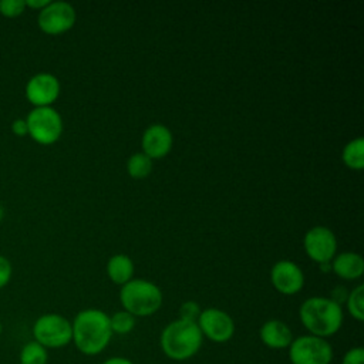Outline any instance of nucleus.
<instances>
[{"instance_id":"9b49d317","label":"nucleus","mask_w":364,"mask_h":364,"mask_svg":"<svg viewBox=\"0 0 364 364\" xmlns=\"http://www.w3.org/2000/svg\"><path fill=\"white\" fill-rule=\"evenodd\" d=\"M60 95V82L55 75L50 73H40L33 75L26 85V98L37 107H51Z\"/></svg>"},{"instance_id":"39448f33","label":"nucleus","mask_w":364,"mask_h":364,"mask_svg":"<svg viewBox=\"0 0 364 364\" xmlns=\"http://www.w3.org/2000/svg\"><path fill=\"white\" fill-rule=\"evenodd\" d=\"M33 336L44 348H61L73 340L71 323L61 314H43L33 326Z\"/></svg>"},{"instance_id":"412c9836","label":"nucleus","mask_w":364,"mask_h":364,"mask_svg":"<svg viewBox=\"0 0 364 364\" xmlns=\"http://www.w3.org/2000/svg\"><path fill=\"white\" fill-rule=\"evenodd\" d=\"M109 324L112 334H128L135 327V317L125 310H119L109 317Z\"/></svg>"},{"instance_id":"ddd939ff","label":"nucleus","mask_w":364,"mask_h":364,"mask_svg":"<svg viewBox=\"0 0 364 364\" xmlns=\"http://www.w3.org/2000/svg\"><path fill=\"white\" fill-rule=\"evenodd\" d=\"M172 148V134L162 124L148 127L142 135V149L151 159H159L168 155Z\"/></svg>"},{"instance_id":"aec40b11","label":"nucleus","mask_w":364,"mask_h":364,"mask_svg":"<svg viewBox=\"0 0 364 364\" xmlns=\"http://www.w3.org/2000/svg\"><path fill=\"white\" fill-rule=\"evenodd\" d=\"M346 304H347L348 313L357 321L364 320V286L363 284H358L355 289H353V291L348 293Z\"/></svg>"},{"instance_id":"4468645a","label":"nucleus","mask_w":364,"mask_h":364,"mask_svg":"<svg viewBox=\"0 0 364 364\" xmlns=\"http://www.w3.org/2000/svg\"><path fill=\"white\" fill-rule=\"evenodd\" d=\"M260 340L262 343L273 350L289 348L293 341V333L290 327L282 320H269L260 327Z\"/></svg>"},{"instance_id":"393cba45","label":"nucleus","mask_w":364,"mask_h":364,"mask_svg":"<svg viewBox=\"0 0 364 364\" xmlns=\"http://www.w3.org/2000/svg\"><path fill=\"white\" fill-rule=\"evenodd\" d=\"M10 277H11V264L4 256H0V289L10 282Z\"/></svg>"},{"instance_id":"6ab92c4d","label":"nucleus","mask_w":364,"mask_h":364,"mask_svg":"<svg viewBox=\"0 0 364 364\" xmlns=\"http://www.w3.org/2000/svg\"><path fill=\"white\" fill-rule=\"evenodd\" d=\"M47 348L37 341H28L20 351V364H47Z\"/></svg>"},{"instance_id":"20e7f679","label":"nucleus","mask_w":364,"mask_h":364,"mask_svg":"<svg viewBox=\"0 0 364 364\" xmlns=\"http://www.w3.org/2000/svg\"><path fill=\"white\" fill-rule=\"evenodd\" d=\"M119 300L125 311L131 313L134 317H145L159 310L162 291L152 282L135 279L122 284Z\"/></svg>"},{"instance_id":"c756f323","label":"nucleus","mask_w":364,"mask_h":364,"mask_svg":"<svg viewBox=\"0 0 364 364\" xmlns=\"http://www.w3.org/2000/svg\"><path fill=\"white\" fill-rule=\"evenodd\" d=\"M320 269H321L323 272H327V270H330V269H331V264H330V262H328V263H320Z\"/></svg>"},{"instance_id":"f257e3e1","label":"nucleus","mask_w":364,"mask_h":364,"mask_svg":"<svg viewBox=\"0 0 364 364\" xmlns=\"http://www.w3.org/2000/svg\"><path fill=\"white\" fill-rule=\"evenodd\" d=\"M71 341H74L77 350L85 355L100 354L112 337L109 316L98 309L80 311L71 323Z\"/></svg>"},{"instance_id":"7c9ffc66","label":"nucleus","mask_w":364,"mask_h":364,"mask_svg":"<svg viewBox=\"0 0 364 364\" xmlns=\"http://www.w3.org/2000/svg\"><path fill=\"white\" fill-rule=\"evenodd\" d=\"M1 219H3V208L0 206V220H1Z\"/></svg>"},{"instance_id":"7ed1b4c3","label":"nucleus","mask_w":364,"mask_h":364,"mask_svg":"<svg viewBox=\"0 0 364 364\" xmlns=\"http://www.w3.org/2000/svg\"><path fill=\"white\" fill-rule=\"evenodd\" d=\"M203 341V336L196 321L178 318L169 323L161 334V348L164 354L175 361H185L193 357Z\"/></svg>"},{"instance_id":"0eeeda50","label":"nucleus","mask_w":364,"mask_h":364,"mask_svg":"<svg viewBox=\"0 0 364 364\" xmlns=\"http://www.w3.org/2000/svg\"><path fill=\"white\" fill-rule=\"evenodd\" d=\"M291 364H330L333 348L326 338L316 336H300L293 338L289 346Z\"/></svg>"},{"instance_id":"2f4dec72","label":"nucleus","mask_w":364,"mask_h":364,"mask_svg":"<svg viewBox=\"0 0 364 364\" xmlns=\"http://www.w3.org/2000/svg\"><path fill=\"white\" fill-rule=\"evenodd\" d=\"M3 333V326H1V323H0V334Z\"/></svg>"},{"instance_id":"f3484780","label":"nucleus","mask_w":364,"mask_h":364,"mask_svg":"<svg viewBox=\"0 0 364 364\" xmlns=\"http://www.w3.org/2000/svg\"><path fill=\"white\" fill-rule=\"evenodd\" d=\"M343 162L351 169L364 168V139L361 136L351 139L343 149Z\"/></svg>"},{"instance_id":"1a4fd4ad","label":"nucleus","mask_w":364,"mask_h":364,"mask_svg":"<svg viewBox=\"0 0 364 364\" xmlns=\"http://www.w3.org/2000/svg\"><path fill=\"white\" fill-rule=\"evenodd\" d=\"M196 324L203 337L215 343H225L233 337L235 323L232 317L219 309L209 307L200 311Z\"/></svg>"},{"instance_id":"9d476101","label":"nucleus","mask_w":364,"mask_h":364,"mask_svg":"<svg viewBox=\"0 0 364 364\" xmlns=\"http://www.w3.org/2000/svg\"><path fill=\"white\" fill-rule=\"evenodd\" d=\"M304 250L307 256L320 263H328L337 250L334 233L326 226H314L304 235Z\"/></svg>"},{"instance_id":"423d86ee","label":"nucleus","mask_w":364,"mask_h":364,"mask_svg":"<svg viewBox=\"0 0 364 364\" xmlns=\"http://www.w3.org/2000/svg\"><path fill=\"white\" fill-rule=\"evenodd\" d=\"M28 135L41 145H51L61 136L63 119L53 107H37L26 118Z\"/></svg>"},{"instance_id":"2eb2a0df","label":"nucleus","mask_w":364,"mask_h":364,"mask_svg":"<svg viewBox=\"0 0 364 364\" xmlns=\"http://www.w3.org/2000/svg\"><path fill=\"white\" fill-rule=\"evenodd\" d=\"M331 269L338 277L346 280H354L361 277L364 272V260L358 253L343 252L333 259Z\"/></svg>"},{"instance_id":"dca6fc26","label":"nucleus","mask_w":364,"mask_h":364,"mask_svg":"<svg viewBox=\"0 0 364 364\" xmlns=\"http://www.w3.org/2000/svg\"><path fill=\"white\" fill-rule=\"evenodd\" d=\"M107 273L117 284H125L134 274V262L127 255H115L107 263Z\"/></svg>"},{"instance_id":"bb28decb","label":"nucleus","mask_w":364,"mask_h":364,"mask_svg":"<svg viewBox=\"0 0 364 364\" xmlns=\"http://www.w3.org/2000/svg\"><path fill=\"white\" fill-rule=\"evenodd\" d=\"M347 297H348L347 289H346V287H341V286H337V287L331 291L330 300H333L334 303H337L338 306H341L343 303L347 301Z\"/></svg>"},{"instance_id":"6e6552de","label":"nucleus","mask_w":364,"mask_h":364,"mask_svg":"<svg viewBox=\"0 0 364 364\" xmlns=\"http://www.w3.org/2000/svg\"><path fill=\"white\" fill-rule=\"evenodd\" d=\"M37 23L46 34H63L74 26L75 10L67 1H50L43 10H40Z\"/></svg>"},{"instance_id":"b1692460","label":"nucleus","mask_w":364,"mask_h":364,"mask_svg":"<svg viewBox=\"0 0 364 364\" xmlns=\"http://www.w3.org/2000/svg\"><path fill=\"white\" fill-rule=\"evenodd\" d=\"M341 364H364V348L363 347L350 348L344 354Z\"/></svg>"},{"instance_id":"5701e85b","label":"nucleus","mask_w":364,"mask_h":364,"mask_svg":"<svg viewBox=\"0 0 364 364\" xmlns=\"http://www.w3.org/2000/svg\"><path fill=\"white\" fill-rule=\"evenodd\" d=\"M200 307H199V304L196 303V301H192V300H189V301H185L182 306H181V309H179V318H182V320H188V321H196L198 320V317H199V314H200Z\"/></svg>"},{"instance_id":"f03ea898","label":"nucleus","mask_w":364,"mask_h":364,"mask_svg":"<svg viewBox=\"0 0 364 364\" xmlns=\"http://www.w3.org/2000/svg\"><path fill=\"white\" fill-rule=\"evenodd\" d=\"M299 316L307 331L321 338L336 334L343 324L341 306L328 297H309L301 303Z\"/></svg>"},{"instance_id":"a211bd4d","label":"nucleus","mask_w":364,"mask_h":364,"mask_svg":"<svg viewBox=\"0 0 364 364\" xmlns=\"http://www.w3.org/2000/svg\"><path fill=\"white\" fill-rule=\"evenodd\" d=\"M127 171L129 176L135 179H142L148 176L152 171V159L146 156L144 152H136L129 156L127 162Z\"/></svg>"},{"instance_id":"cd10ccee","label":"nucleus","mask_w":364,"mask_h":364,"mask_svg":"<svg viewBox=\"0 0 364 364\" xmlns=\"http://www.w3.org/2000/svg\"><path fill=\"white\" fill-rule=\"evenodd\" d=\"M24 1H26V7L36 9V10H43L50 3V0H24Z\"/></svg>"},{"instance_id":"c85d7f7f","label":"nucleus","mask_w":364,"mask_h":364,"mask_svg":"<svg viewBox=\"0 0 364 364\" xmlns=\"http://www.w3.org/2000/svg\"><path fill=\"white\" fill-rule=\"evenodd\" d=\"M102 364H134V363L125 357H111L105 360Z\"/></svg>"},{"instance_id":"f8f14e48","label":"nucleus","mask_w":364,"mask_h":364,"mask_svg":"<svg viewBox=\"0 0 364 364\" xmlns=\"http://www.w3.org/2000/svg\"><path fill=\"white\" fill-rule=\"evenodd\" d=\"M273 287L282 294H296L304 284V274L301 269L290 260H279L270 272Z\"/></svg>"},{"instance_id":"a878e982","label":"nucleus","mask_w":364,"mask_h":364,"mask_svg":"<svg viewBox=\"0 0 364 364\" xmlns=\"http://www.w3.org/2000/svg\"><path fill=\"white\" fill-rule=\"evenodd\" d=\"M11 131H13V134L17 135V136H26V135H28V128H27L26 119H21V118L14 119V121L11 122Z\"/></svg>"},{"instance_id":"4be33fe9","label":"nucleus","mask_w":364,"mask_h":364,"mask_svg":"<svg viewBox=\"0 0 364 364\" xmlns=\"http://www.w3.org/2000/svg\"><path fill=\"white\" fill-rule=\"evenodd\" d=\"M26 9V1L24 0H1L0 1V14L9 18L18 17L23 14Z\"/></svg>"}]
</instances>
